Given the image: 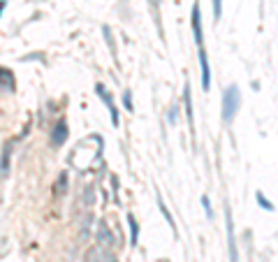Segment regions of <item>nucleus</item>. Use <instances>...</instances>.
Here are the masks:
<instances>
[{
    "label": "nucleus",
    "instance_id": "f8f14e48",
    "mask_svg": "<svg viewBox=\"0 0 278 262\" xmlns=\"http://www.w3.org/2000/svg\"><path fill=\"white\" fill-rule=\"evenodd\" d=\"M0 88H12V72L0 67Z\"/></svg>",
    "mask_w": 278,
    "mask_h": 262
},
{
    "label": "nucleus",
    "instance_id": "20e7f679",
    "mask_svg": "<svg viewBox=\"0 0 278 262\" xmlns=\"http://www.w3.org/2000/svg\"><path fill=\"white\" fill-rule=\"evenodd\" d=\"M227 218V248H229V262H239V251H236V239H234V223H232V213L229 209L225 211Z\"/></svg>",
    "mask_w": 278,
    "mask_h": 262
},
{
    "label": "nucleus",
    "instance_id": "f3484780",
    "mask_svg": "<svg viewBox=\"0 0 278 262\" xmlns=\"http://www.w3.org/2000/svg\"><path fill=\"white\" fill-rule=\"evenodd\" d=\"M123 102H126V109L132 111V95H130V91H126V95H123Z\"/></svg>",
    "mask_w": 278,
    "mask_h": 262
},
{
    "label": "nucleus",
    "instance_id": "39448f33",
    "mask_svg": "<svg viewBox=\"0 0 278 262\" xmlns=\"http://www.w3.org/2000/svg\"><path fill=\"white\" fill-rule=\"evenodd\" d=\"M95 91H98L100 100H102V102L107 104V109H109V116H111V123H114V126H118V109H116V104H114V100H111L109 91H107V88H104L102 84H98V86H95Z\"/></svg>",
    "mask_w": 278,
    "mask_h": 262
},
{
    "label": "nucleus",
    "instance_id": "7ed1b4c3",
    "mask_svg": "<svg viewBox=\"0 0 278 262\" xmlns=\"http://www.w3.org/2000/svg\"><path fill=\"white\" fill-rule=\"evenodd\" d=\"M95 239H98V244L102 246V248H114L116 246V237H114V232L109 230V225L104 223V220H100L98 223V232H95Z\"/></svg>",
    "mask_w": 278,
    "mask_h": 262
},
{
    "label": "nucleus",
    "instance_id": "423d86ee",
    "mask_svg": "<svg viewBox=\"0 0 278 262\" xmlns=\"http://www.w3.org/2000/svg\"><path fill=\"white\" fill-rule=\"evenodd\" d=\"M190 26H192V38H195V42L202 47V14H200V3H197V0H195V5H192Z\"/></svg>",
    "mask_w": 278,
    "mask_h": 262
},
{
    "label": "nucleus",
    "instance_id": "9d476101",
    "mask_svg": "<svg viewBox=\"0 0 278 262\" xmlns=\"http://www.w3.org/2000/svg\"><path fill=\"white\" fill-rule=\"evenodd\" d=\"M10 158H12V146L5 144V151H3V158H0V179L10 172Z\"/></svg>",
    "mask_w": 278,
    "mask_h": 262
},
{
    "label": "nucleus",
    "instance_id": "f03ea898",
    "mask_svg": "<svg viewBox=\"0 0 278 262\" xmlns=\"http://www.w3.org/2000/svg\"><path fill=\"white\" fill-rule=\"evenodd\" d=\"M84 262H116V260H114V253H111L109 248H102L100 244H95L93 248L86 251Z\"/></svg>",
    "mask_w": 278,
    "mask_h": 262
},
{
    "label": "nucleus",
    "instance_id": "9b49d317",
    "mask_svg": "<svg viewBox=\"0 0 278 262\" xmlns=\"http://www.w3.org/2000/svg\"><path fill=\"white\" fill-rule=\"evenodd\" d=\"M128 225H130V246H137V220L132 213H128Z\"/></svg>",
    "mask_w": 278,
    "mask_h": 262
},
{
    "label": "nucleus",
    "instance_id": "6e6552de",
    "mask_svg": "<svg viewBox=\"0 0 278 262\" xmlns=\"http://www.w3.org/2000/svg\"><path fill=\"white\" fill-rule=\"evenodd\" d=\"M65 139H67V123L65 121H60L58 126L51 130V144H54V146H63Z\"/></svg>",
    "mask_w": 278,
    "mask_h": 262
},
{
    "label": "nucleus",
    "instance_id": "a211bd4d",
    "mask_svg": "<svg viewBox=\"0 0 278 262\" xmlns=\"http://www.w3.org/2000/svg\"><path fill=\"white\" fill-rule=\"evenodd\" d=\"M148 5H151V7H153V10H155V7H158V5H160V0H148Z\"/></svg>",
    "mask_w": 278,
    "mask_h": 262
},
{
    "label": "nucleus",
    "instance_id": "ddd939ff",
    "mask_svg": "<svg viewBox=\"0 0 278 262\" xmlns=\"http://www.w3.org/2000/svg\"><path fill=\"white\" fill-rule=\"evenodd\" d=\"M158 207H160V211H163V216H165V218H167L169 228H172V230H176L174 218H172V213H169V211H167V207H165V204H163V197H160V195H158Z\"/></svg>",
    "mask_w": 278,
    "mask_h": 262
},
{
    "label": "nucleus",
    "instance_id": "1a4fd4ad",
    "mask_svg": "<svg viewBox=\"0 0 278 262\" xmlns=\"http://www.w3.org/2000/svg\"><path fill=\"white\" fill-rule=\"evenodd\" d=\"M183 102H185V114H188V123L190 128L195 126V114H192V100H190V84L183 86Z\"/></svg>",
    "mask_w": 278,
    "mask_h": 262
},
{
    "label": "nucleus",
    "instance_id": "6ab92c4d",
    "mask_svg": "<svg viewBox=\"0 0 278 262\" xmlns=\"http://www.w3.org/2000/svg\"><path fill=\"white\" fill-rule=\"evenodd\" d=\"M5 10V0H0V12Z\"/></svg>",
    "mask_w": 278,
    "mask_h": 262
},
{
    "label": "nucleus",
    "instance_id": "2eb2a0df",
    "mask_svg": "<svg viewBox=\"0 0 278 262\" xmlns=\"http://www.w3.org/2000/svg\"><path fill=\"white\" fill-rule=\"evenodd\" d=\"M202 209L207 213V218H213V211H211V202H209V197L202 195Z\"/></svg>",
    "mask_w": 278,
    "mask_h": 262
},
{
    "label": "nucleus",
    "instance_id": "4468645a",
    "mask_svg": "<svg viewBox=\"0 0 278 262\" xmlns=\"http://www.w3.org/2000/svg\"><path fill=\"white\" fill-rule=\"evenodd\" d=\"M255 197H257V202H260L262 209H267V211H273V202H271V200H267V197L262 195V193H257Z\"/></svg>",
    "mask_w": 278,
    "mask_h": 262
},
{
    "label": "nucleus",
    "instance_id": "dca6fc26",
    "mask_svg": "<svg viewBox=\"0 0 278 262\" xmlns=\"http://www.w3.org/2000/svg\"><path fill=\"white\" fill-rule=\"evenodd\" d=\"M220 14H223V0H213V17L220 19Z\"/></svg>",
    "mask_w": 278,
    "mask_h": 262
},
{
    "label": "nucleus",
    "instance_id": "f257e3e1",
    "mask_svg": "<svg viewBox=\"0 0 278 262\" xmlns=\"http://www.w3.org/2000/svg\"><path fill=\"white\" fill-rule=\"evenodd\" d=\"M239 104H241V95H239V86H232L225 88L223 93V121L229 123V121L234 119V114L239 111Z\"/></svg>",
    "mask_w": 278,
    "mask_h": 262
},
{
    "label": "nucleus",
    "instance_id": "0eeeda50",
    "mask_svg": "<svg viewBox=\"0 0 278 262\" xmlns=\"http://www.w3.org/2000/svg\"><path fill=\"white\" fill-rule=\"evenodd\" d=\"M200 67H202V88L209 91L211 86V70H209V58H207V51L200 47Z\"/></svg>",
    "mask_w": 278,
    "mask_h": 262
}]
</instances>
